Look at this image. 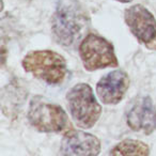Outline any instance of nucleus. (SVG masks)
Returning a JSON list of instances; mask_svg holds the SVG:
<instances>
[{"label": "nucleus", "mask_w": 156, "mask_h": 156, "mask_svg": "<svg viewBox=\"0 0 156 156\" xmlns=\"http://www.w3.org/2000/svg\"><path fill=\"white\" fill-rule=\"evenodd\" d=\"M89 26V14L80 0H58L51 17V32L59 45L74 47Z\"/></svg>", "instance_id": "obj_1"}, {"label": "nucleus", "mask_w": 156, "mask_h": 156, "mask_svg": "<svg viewBox=\"0 0 156 156\" xmlns=\"http://www.w3.org/2000/svg\"><path fill=\"white\" fill-rule=\"evenodd\" d=\"M22 65L27 73L51 86L61 85L67 74L63 56L48 49L29 51L23 59Z\"/></svg>", "instance_id": "obj_2"}, {"label": "nucleus", "mask_w": 156, "mask_h": 156, "mask_svg": "<svg viewBox=\"0 0 156 156\" xmlns=\"http://www.w3.org/2000/svg\"><path fill=\"white\" fill-rule=\"evenodd\" d=\"M28 121L40 133H63L73 129L64 109L42 96L30 101Z\"/></svg>", "instance_id": "obj_3"}, {"label": "nucleus", "mask_w": 156, "mask_h": 156, "mask_svg": "<svg viewBox=\"0 0 156 156\" xmlns=\"http://www.w3.org/2000/svg\"><path fill=\"white\" fill-rule=\"evenodd\" d=\"M66 101L76 125L86 129L95 125L102 115V106L88 83H79L72 87L66 93Z\"/></svg>", "instance_id": "obj_4"}, {"label": "nucleus", "mask_w": 156, "mask_h": 156, "mask_svg": "<svg viewBox=\"0 0 156 156\" xmlns=\"http://www.w3.org/2000/svg\"><path fill=\"white\" fill-rule=\"evenodd\" d=\"M78 52L83 67L89 72L119 65L113 45L96 33H89L83 37Z\"/></svg>", "instance_id": "obj_5"}, {"label": "nucleus", "mask_w": 156, "mask_h": 156, "mask_svg": "<svg viewBox=\"0 0 156 156\" xmlns=\"http://www.w3.org/2000/svg\"><path fill=\"white\" fill-rule=\"evenodd\" d=\"M124 20L137 41L149 50H156V18L142 5H134L124 11Z\"/></svg>", "instance_id": "obj_6"}, {"label": "nucleus", "mask_w": 156, "mask_h": 156, "mask_svg": "<svg viewBox=\"0 0 156 156\" xmlns=\"http://www.w3.org/2000/svg\"><path fill=\"white\" fill-rule=\"evenodd\" d=\"M126 123L134 132L151 135L156 129V111L150 96H140L133 102L126 115Z\"/></svg>", "instance_id": "obj_7"}, {"label": "nucleus", "mask_w": 156, "mask_h": 156, "mask_svg": "<svg viewBox=\"0 0 156 156\" xmlns=\"http://www.w3.org/2000/svg\"><path fill=\"white\" fill-rule=\"evenodd\" d=\"M129 88V77L122 69L106 74L96 85V93L103 104L117 105L123 100Z\"/></svg>", "instance_id": "obj_8"}, {"label": "nucleus", "mask_w": 156, "mask_h": 156, "mask_svg": "<svg viewBox=\"0 0 156 156\" xmlns=\"http://www.w3.org/2000/svg\"><path fill=\"white\" fill-rule=\"evenodd\" d=\"M100 152V139L94 135L81 130H69L63 137L60 147L61 155L96 156Z\"/></svg>", "instance_id": "obj_9"}, {"label": "nucleus", "mask_w": 156, "mask_h": 156, "mask_svg": "<svg viewBox=\"0 0 156 156\" xmlns=\"http://www.w3.org/2000/svg\"><path fill=\"white\" fill-rule=\"evenodd\" d=\"M150 154V147L144 142L134 139H125L115 144L109 152L113 156H147Z\"/></svg>", "instance_id": "obj_10"}, {"label": "nucleus", "mask_w": 156, "mask_h": 156, "mask_svg": "<svg viewBox=\"0 0 156 156\" xmlns=\"http://www.w3.org/2000/svg\"><path fill=\"white\" fill-rule=\"evenodd\" d=\"M115 1L121 2V3H129V2H132L133 0H115Z\"/></svg>", "instance_id": "obj_11"}]
</instances>
